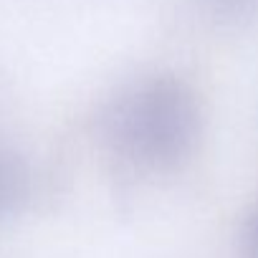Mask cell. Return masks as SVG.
<instances>
[{
    "label": "cell",
    "mask_w": 258,
    "mask_h": 258,
    "mask_svg": "<svg viewBox=\"0 0 258 258\" xmlns=\"http://www.w3.org/2000/svg\"><path fill=\"white\" fill-rule=\"evenodd\" d=\"M215 18L228 23H253L258 21V0H205Z\"/></svg>",
    "instance_id": "obj_3"
},
{
    "label": "cell",
    "mask_w": 258,
    "mask_h": 258,
    "mask_svg": "<svg viewBox=\"0 0 258 258\" xmlns=\"http://www.w3.org/2000/svg\"><path fill=\"white\" fill-rule=\"evenodd\" d=\"M31 198V170L26 160L0 147V223L16 218Z\"/></svg>",
    "instance_id": "obj_2"
},
{
    "label": "cell",
    "mask_w": 258,
    "mask_h": 258,
    "mask_svg": "<svg viewBox=\"0 0 258 258\" xmlns=\"http://www.w3.org/2000/svg\"><path fill=\"white\" fill-rule=\"evenodd\" d=\"M203 129L200 101L175 74H155L126 89L106 114L111 145L147 170H172L198 147Z\"/></svg>",
    "instance_id": "obj_1"
},
{
    "label": "cell",
    "mask_w": 258,
    "mask_h": 258,
    "mask_svg": "<svg viewBox=\"0 0 258 258\" xmlns=\"http://www.w3.org/2000/svg\"><path fill=\"white\" fill-rule=\"evenodd\" d=\"M240 248L245 258H258V203L248 210L240 228Z\"/></svg>",
    "instance_id": "obj_4"
}]
</instances>
